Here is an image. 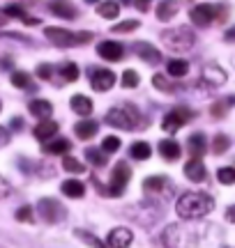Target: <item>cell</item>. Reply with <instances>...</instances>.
Instances as JSON below:
<instances>
[{
    "mask_svg": "<svg viewBox=\"0 0 235 248\" xmlns=\"http://www.w3.org/2000/svg\"><path fill=\"white\" fill-rule=\"evenodd\" d=\"M215 209V200L208 193H201V191H189V193H182L175 202V212L180 218L194 221V218H203L205 214H210Z\"/></svg>",
    "mask_w": 235,
    "mask_h": 248,
    "instance_id": "6da1fadb",
    "label": "cell"
},
{
    "mask_svg": "<svg viewBox=\"0 0 235 248\" xmlns=\"http://www.w3.org/2000/svg\"><path fill=\"white\" fill-rule=\"evenodd\" d=\"M162 42H164V46H168L171 51H189L191 46L196 44V35L191 32V28L178 26V28L164 30Z\"/></svg>",
    "mask_w": 235,
    "mask_h": 248,
    "instance_id": "7a4b0ae2",
    "label": "cell"
},
{
    "mask_svg": "<svg viewBox=\"0 0 235 248\" xmlns=\"http://www.w3.org/2000/svg\"><path fill=\"white\" fill-rule=\"evenodd\" d=\"M106 124L116 126V129H136L138 126V113L132 106H118L111 108L106 113Z\"/></svg>",
    "mask_w": 235,
    "mask_h": 248,
    "instance_id": "3957f363",
    "label": "cell"
},
{
    "mask_svg": "<svg viewBox=\"0 0 235 248\" xmlns=\"http://www.w3.org/2000/svg\"><path fill=\"white\" fill-rule=\"evenodd\" d=\"M129 177H132V168L127 166V161L116 163V168L111 172V182H109V191H106V193L113 195V198H120L122 191H125L127 182H129Z\"/></svg>",
    "mask_w": 235,
    "mask_h": 248,
    "instance_id": "277c9868",
    "label": "cell"
},
{
    "mask_svg": "<svg viewBox=\"0 0 235 248\" xmlns=\"http://www.w3.org/2000/svg\"><path fill=\"white\" fill-rule=\"evenodd\" d=\"M37 212L46 223H60L65 218V207L53 198H42L37 202Z\"/></svg>",
    "mask_w": 235,
    "mask_h": 248,
    "instance_id": "5b68a950",
    "label": "cell"
},
{
    "mask_svg": "<svg viewBox=\"0 0 235 248\" xmlns=\"http://www.w3.org/2000/svg\"><path fill=\"white\" fill-rule=\"evenodd\" d=\"M191 117H194V113H191L189 108H173L171 113H166L162 120V129L166 133H175L180 126H185V124L189 122Z\"/></svg>",
    "mask_w": 235,
    "mask_h": 248,
    "instance_id": "8992f818",
    "label": "cell"
},
{
    "mask_svg": "<svg viewBox=\"0 0 235 248\" xmlns=\"http://www.w3.org/2000/svg\"><path fill=\"white\" fill-rule=\"evenodd\" d=\"M189 18L201 28H208L215 18H217V7L212 5H196V7L189 12Z\"/></svg>",
    "mask_w": 235,
    "mask_h": 248,
    "instance_id": "52a82bcc",
    "label": "cell"
},
{
    "mask_svg": "<svg viewBox=\"0 0 235 248\" xmlns=\"http://www.w3.org/2000/svg\"><path fill=\"white\" fill-rule=\"evenodd\" d=\"M90 85L97 92H106V90H111L116 85V74L111 69H95L90 76Z\"/></svg>",
    "mask_w": 235,
    "mask_h": 248,
    "instance_id": "ba28073f",
    "label": "cell"
},
{
    "mask_svg": "<svg viewBox=\"0 0 235 248\" xmlns=\"http://www.w3.org/2000/svg\"><path fill=\"white\" fill-rule=\"evenodd\" d=\"M134 241V232L129 228H116L109 232V239H106V248H129Z\"/></svg>",
    "mask_w": 235,
    "mask_h": 248,
    "instance_id": "9c48e42d",
    "label": "cell"
},
{
    "mask_svg": "<svg viewBox=\"0 0 235 248\" xmlns=\"http://www.w3.org/2000/svg\"><path fill=\"white\" fill-rule=\"evenodd\" d=\"M44 35L53 42L55 46H72L76 44V32H69L65 28H44Z\"/></svg>",
    "mask_w": 235,
    "mask_h": 248,
    "instance_id": "30bf717a",
    "label": "cell"
},
{
    "mask_svg": "<svg viewBox=\"0 0 235 248\" xmlns=\"http://www.w3.org/2000/svg\"><path fill=\"white\" fill-rule=\"evenodd\" d=\"M164 241H166V246H171V248H189L191 246L180 225H168L166 232H164Z\"/></svg>",
    "mask_w": 235,
    "mask_h": 248,
    "instance_id": "8fae6325",
    "label": "cell"
},
{
    "mask_svg": "<svg viewBox=\"0 0 235 248\" xmlns=\"http://www.w3.org/2000/svg\"><path fill=\"white\" fill-rule=\"evenodd\" d=\"M97 53H100V58H104V60L118 62V60H122L125 48H122V44H118V42H101V44L97 46Z\"/></svg>",
    "mask_w": 235,
    "mask_h": 248,
    "instance_id": "7c38bea8",
    "label": "cell"
},
{
    "mask_svg": "<svg viewBox=\"0 0 235 248\" xmlns=\"http://www.w3.org/2000/svg\"><path fill=\"white\" fill-rule=\"evenodd\" d=\"M185 175H187L189 182H196V184H199V182L205 179L208 172H205V166H203V161L201 159H189L187 163H185Z\"/></svg>",
    "mask_w": 235,
    "mask_h": 248,
    "instance_id": "4fadbf2b",
    "label": "cell"
},
{
    "mask_svg": "<svg viewBox=\"0 0 235 248\" xmlns=\"http://www.w3.org/2000/svg\"><path fill=\"white\" fill-rule=\"evenodd\" d=\"M203 80H205L208 85L219 88V85L226 83V71L221 69V67H217V64H208V67L203 69Z\"/></svg>",
    "mask_w": 235,
    "mask_h": 248,
    "instance_id": "5bb4252c",
    "label": "cell"
},
{
    "mask_svg": "<svg viewBox=\"0 0 235 248\" xmlns=\"http://www.w3.org/2000/svg\"><path fill=\"white\" fill-rule=\"evenodd\" d=\"M187 147H189L191 159H201L205 154V150H208V140H205L203 133H191L189 140H187Z\"/></svg>",
    "mask_w": 235,
    "mask_h": 248,
    "instance_id": "9a60e30c",
    "label": "cell"
},
{
    "mask_svg": "<svg viewBox=\"0 0 235 248\" xmlns=\"http://www.w3.org/2000/svg\"><path fill=\"white\" fill-rule=\"evenodd\" d=\"M134 51H136V55H138V58H143L148 64H157V62L162 60V53H159V51H157L152 44L138 42V44L134 46Z\"/></svg>",
    "mask_w": 235,
    "mask_h": 248,
    "instance_id": "2e32d148",
    "label": "cell"
},
{
    "mask_svg": "<svg viewBox=\"0 0 235 248\" xmlns=\"http://www.w3.org/2000/svg\"><path fill=\"white\" fill-rule=\"evenodd\" d=\"M35 138L37 140H42V142H46V140H51L55 133H58V124L53 122V120H42V122L35 126Z\"/></svg>",
    "mask_w": 235,
    "mask_h": 248,
    "instance_id": "e0dca14e",
    "label": "cell"
},
{
    "mask_svg": "<svg viewBox=\"0 0 235 248\" xmlns=\"http://www.w3.org/2000/svg\"><path fill=\"white\" fill-rule=\"evenodd\" d=\"M178 12H180V2L178 0H162L157 5V18L159 21H171Z\"/></svg>",
    "mask_w": 235,
    "mask_h": 248,
    "instance_id": "ac0fdd59",
    "label": "cell"
},
{
    "mask_svg": "<svg viewBox=\"0 0 235 248\" xmlns=\"http://www.w3.org/2000/svg\"><path fill=\"white\" fill-rule=\"evenodd\" d=\"M159 154H162L166 161H178L180 159V154H182V150L173 138H164V140L159 142Z\"/></svg>",
    "mask_w": 235,
    "mask_h": 248,
    "instance_id": "d6986e66",
    "label": "cell"
},
{
    "mask_svg": "<svg viewBox=\"0 0 235 248\" xmlns=\"http://www.w3.org/2000/svg\"><path fill=\"white\" fill-rule=\"evenodd\" d=\"M97 129H100V124L95 122V120H81V122L74 126V131H76V136H79L81 140L95 138V136H97Z\"/></svg>",
    "mask_w": 235,
    "mask_h": 248,
    "instance_id": "ffe728a7",
    "label": "cell"
},
{
    "mask_svg": "<svg viewBox=\"0 0 235 248\" xmlns=\"http://www.w3.org/2000/svg\"><path fill=\"white\" fill-rule=\"evenodd\" d=\"M72 110L76 113V115H81V117H88L92 113V101L85 94H74L72 97Z\"/></svg>",
    "mask_w": 235,
    "mask_h": 248,
    "instance_id": "44dd1931",
    "label": "cell"
},
{
    "mask_svg": "<svg viewBox=\"0 0 235 248\" xmlns=\"http://www.w3.org/2000/svg\"><path fill=\"white\" fill-rule=\"evenodd\" d=\"M60 191H63L67 198H83V195H85V186H83V182H79V179H65L63 186H60Z\"/></svg>",
    "mask_w": 235,
    "mask_h": 248,
    "instance_id": "7402d4cb",
    "label": "cell"
},
{
    "mask_svg": "<svg viewBox=\"0 0 235 248\" xmlns=\"http://www.w3.org/2000/svg\"><path fill=\"white\" fill-rule=\"evenodd\" d=\"M30 113L35 117H39V120H49L51 117V113H53V106L49 104V101H44V99H35V101H30Z\"/></svg>",
    "mask_w": 235,
    "mask_h": 248,
    "instance_id": "603a6c76",
    "label": "cell"
},
{
    "mask_svg": "<svg viewBox=\"0 0 235 248\" xmlns=\"http://www.w3.org/2000/svg\"><path fill=\"white\" fill-rule=\"evenodd\" d=\"M166 71H168L171 78H182V76H187V71H189V62L187 60H171L166 64Z\"/></svg>",
    "mask_w": 235,
    "mask_h": 248,
    "instance_id": "cb8c5ba5",
    "label": "cell"
},
{
    "mask_svg": "<svg viewBox=\"0 0 235 248\" xmlns=\"http://www.w3.org/2000/svg\"><path fill=\"white\" fill-rule=\"evenodd\" d=\"M129 154H132V159H136V161H145V159H150L152 147H150L145 140H138V142H134V145L129 147Z\"/></svg>",
    "mask_w": 235,
    "mask_h": 248,
    "instance_id": "d4e9b609",
    "label": "cell"
},
{
    "mask_svg": "<svg viewBox=\"0 0 235 248\" xmlns=\"http://www.w3.org/2000/svg\"><path fill=\"white\" fill-rule=\"evenodd\" d=\"M97 14H100L101 18H118V14H120V5H118L116 0L100 2V5H97Z\"/></svg>",
    "mask_w": 235,
    "mask_h": 248,
    "instance_id": "484cf974",
    "label": "cell"
},
{
    "mask_svg": "<svg viewBox=\"0 0 235 248\" xmlns=\"http://www.w3.org/2000/svg\"><path fill=\"white\" fill-rule=\"evenodd\" d=\"M69 140H65V138H55V140H51V142H46L44 145V152L46 154H67L69 152Z\"/></svg>",
    "mask_w": 235,
    "mask_h": 248,
    "instance_id": "4316f807",
    "label": "cell"
},
{
    "mask_svg": "<svg viewBox=\"0 0 235 248\" xmlns=\"http://www.w3.org/2000/svg\"><path fill=\"white\" fill-rule=\"evenodd\" d=\"M58 74L63 76V80L74 83V80L79 78V64H74V62H63L60 69H58Z\"/></svg>",
    "mask_w": 235,
    "mask_h": 248,
    "instance_id": "83f0119b",
    "label": "cell"
},
{
    "mask_svg": "<svg viewBox=\"0 0 235 248\" xmlns=\"http://www.w3.org/2000/svg\"><path fill=\"white\" fill-rule=\"evenodd\" d=\"M168 184V179L166 177H148L143 182V188L148 191V193H159V191H164V186Z\"/></svg>",
    "mask_w": 235,
    "mask_h": 248,
    "instance_id": "f1b7e54d",
    "label": "cell"
},
{
    "mask_svg": "<svg viewBox=\"0 0 235 248\" xmlns=\"http://www.w3.org/2000/svg\"><path fill=\"white\" fill-rule=\"evenodd\" d=\"M51 12H53L55 16H63V18L76 16V9H74L72 5H67V2H53V5H51Z\"/></svg>",
    "mask_w": 235,
    "mask_h": 248,
    "instance_id": "f546056e",
    "label": "cell"
},
{
    "mask_svg": "<svg viewBox=\"0 0 235 248\" xmlns=\"http://www.w3.org/2000/svg\"><path fill=\"white\" fill-rule=\"evenodd\" d=\"M85 159L90 161L92 166H104V163H106V154H104V152L101 150H95V147H90V150H85Z\"/></svg>",
    "mask_w": 235,
    "mask_h": 248,
    "instance_id": "4dcf8cb0",
    "label": "cell"
},
{
    "mask_svg": "<svg viewBox=\"0 0 235 248\" xmlns=\"http://www.w3.org/2000/svg\"><path fill=\"white\" fill-rule=\"evenodd\" d=\"M104 154H113V152L120 150V138L118 136H106L104 140H101V147H100Z\"/></svg>",
    "mask_w": 235,
    "mask_h": 248,
    "instance_id": "1f68e13d",
    "label": "cell"
},
{
    "mask_svg": "<svg viewBox=\"0 0 235 248\" xmlns=\"http://www.w3.org/2000/svg\"><path fill=\"white\" fill-rule=\"evenodd\" d=\"M12 85L14 88H30V74H26V71H14L12 74Z\"/></svg>",
    "mask_w": 235,
    "mask_h": 248,
    "instance_id": "d6a6232c",
    "label": "cell"
},
{
    "mask_svg": "<svg viewBox=\"0 0 235 248\" xmlns=\"http://www.w3.org/2000/svg\"><path fill=\"white\" fill-rule=\"evenodd\" d=\"M228 145H231L228 136L219 133V136H215V140H212V152H215V154H224V152L228 150Z\"/></svg>",
    "mask_w": 235,
    "mask_h": 248,
    "instance_id": "836d02e7",
    "label": "cell"
},
{
    "mask_svg": "<svg viewBox=\"0 0 235 248\" xmlns=\"http://www.w3.org/2000/svg\"><path fill=\"white\" fill-rule=\"evenodd\" d=\"M63 168L67 170V172H74V175H79V172H83V163L81 161H76L74 156H65L63 159Z\"/></svg>",
    "mask_w": 235,
    "mask_h": 248,
    "instance_id": "e575fe53",
    "label": "cell"
},
{
    "mask_svg": "<svg viewBox=\"0 0 235 248\" xmlns=\"http://www.w3.org/2000/svg\"><path fill=\"white\" fill-rule=\"evenodd\" d=\"M217 179L221 182V184H235V168H219L217 170Z\"/></svg>",
    "mask_w": 235,
    "mask_h": 248,
    "instance_id": "d590c367",
    "label": "cell"
},
{
    "mask_svg": "<svg viewBox=\"0 0 235 248\" xmlns=\"http://www.w3.org/2000/svg\"><path fill=\"white\" fill-rule=\"evenodd\" d=\"M120 83H122V88H136V85H138V74H136L134 69H125V74H122V80H120Z\"/></svg>",
    "mask_w": 235,
    "mask_h": 248,
    "instance_id": "8d00e7d4",
    "label": "cell"
},
{
    "mask_svg": "<svg viewBox=\"0 0 235 248\" xmlns=\"http://www.w3.org/2000/svg\"><path fill=\"white\" fill-rule=\"evenodd\" d=\"M138 26H141L138 21H134V18H129V21L116 23V26H113V32H132V30H136Z\"/></svg>",
    "mask_w": 235,
    "mask_h": 248,
    "instance_id": "74e56055",
    "label": "cell"
},
{
    "mask_svg": "<svg viewBox=\"0 0 235 248\" xmlns=\"http://www.w3.org/2000/svg\"><path fill=\"white\" fill-rule=\"evenodd\" d=\"M17 218L18 221H23V223H33L35 221V216H33V207H21V209H18L17 212Z\"/></svg>",
    "mask_w": 235,
    "mask_h": 248,
    "instance_id": "f35d334b",
    "label": "cell"
},
{
    "mask_svg": "<svg viewBox=\"0 0 235 248\" xmlns=\"http://www.w3.org/2000/svg\"><path fill=\"white\" fill-rule=\"evenodd\" d=\"M2 14H5V16H12V18H26V12H23V7H18V5H9V7H5Z\"/></svg>",
    "mask_w": 235,
    "mask_h": 248,
    "instance_id": "ab89813d",
    "label": "cell"
},
{
    "mask_svg": "<svg viewBox=\"0 0 235 248\" xmlns=\"http://www.w3.org/2000/svg\"><path fill=\"white\" fill-rule=\"evenodd\" d=\"M12 195V186H9V182L2 175H0V200H5V198H9Z\"/></svg>",
    "mask_w": 235,
    "mask_h": 248,
    "instance_id": "60d3db41",
    "label": "cell"
},
{
    "mask_svg": "<svg viewBox=\"0 0 235 248\" xmlns=\"http://www.w3.org/2000/svg\"><path fill=\"white\" fill-rule=\"evenodd\" d=\"M37 76H39V78H44V80H49L51 76H53V67H51V64H39Z\"/></svg>",
    "mask_w": 235,
    "mask_h": 248,
    "instance_id": "b9f144b4",
    "label": "cell"
},
{
    "mask_svg": "<svg viewBox=\"0 0 235 248\" xmlns=\"http://www.w3.org/2000/svg\"><path fill=\"white\" fill-rule=\"evenodd\" d=\"M152 83H154V88H159V90H173V85L166 78H164L162 74H157V76L152 78Z\"/></svg>",
    "mask_w": 235,
    "mask_h": 248,
    "instance_id": "7bdbcfd3",
    "label": "cell"
},
{
    "mask_svg": "<svg viewBox=\"0 0 235 248\" xmlns=\"http://www.w3.org/2000/svg\"><path fill=\"white\" fill-rule=\"evenodd\" d=\"M150 2H152V0H134V5L138 12H148V9H150Z\"/></svg>",
    "mask_w": 235,
    "mask_h": 248,
    "instance_id": "ee69618b",
    "label": "cell"
},
{
    "mask_svg": "<svg viewBox=\"0 0 235 248\" xmlns=\"http://www.w3.org/2000/svg\"><path fill=\"white\" fill-rule=\"evenodd\" d=\"M7 142H9V133H7V129H2V126H0V147H5Z\"/></svg>",
    "mask_w": 235,
    "mask_h": 248,
    "instance_id": "f6af8a7d",
    "label": "cell"
},
{
    "mask_svg": "<svg viewBox=\"0 0 235 248\" xmlns=\"http://www.w3.org/2000/svg\"><path fill=\"white\" fill-rule=\"evenodd\" d=\"M224 39H226V42H235V26H233V28H228L226 35H224Z\"/></svg>",
    "mask_w": 235,
    "mask_h": 248,
    "instance_id": "bcb514c9",
    "label": "cell"
},
{
    "mask_svg": "<svg viewBox=\"0 0 235 248\" xmlns=\"http://www.w3.org/2000/svg\"><path fill=\"white\" fill-rule=\"evenodd\" d=\"M226 218H228L231 223H235V204H231V207L226 209Z\"/></svg>",
    "mask_w": 235,
    "mask_h": 248,
    "instance_id": "7dc6e473",
    "label": "cell"
},
{
    "mask_svg": "<svg viewBox=\"0 0 235 248\" xmlns=\"http://www.w3.org/2000/svg\"><path fill=\"white\" fill-rule=\"evenodd\" d=\"M23 23H26V26H39V18L37 16H26L23 18Z\"/></svg>",
    "mask_w": 235,
    "mask_h": 248,
    "instance_id": "c3c4849f",
    "label": "cell"
},
{
    "mask_svg": "<svg viewBox=\"0 0 235 248\" xmlns=\"http://www.w3.org/2000/svg\"><path fill=\"white\" fill-rule=\"evenodd\" d=\"M9 126H12V129H21V126H23V120H21V117H14Z\"/></svg>",
    "mask_w": 235,
    "mask_h": 248,
    "instance_id": "681fc988",
    "label": "cell"
},
{
    "mask_svg": "<svg viewBox=\"0 0 235 248\" xmlns=\"http://www.w3.org/2000/svg\"><path fill=\"white\" fill-rule=\"evenodd\" d=\"M85 2H100V0H85Z\"/></svg>",
    "mask_w": 235,
    "mask_h": 248,
    "instance_id": "f907efd6",
    "label": "cell"
},
{
    "mask_svg": "<svg viewBox=\"0 0 235 248\" xmlns=\"http://www.w3.org/2000/svg\"><path fill=\"white\" fill-rule=\"evenodd\" d=\"M122 2H132V0H122Z\"/></svg>",
    "mask_w": 235,
    "mask_h": 248,
    "instance_id": "816d5d0a",
    "label": "cell"
},
{
    "mask_svg": "<svg viewBox=\"0 0 235 248\" xmlns=\"http://www.w3.org/2000/svg\"><path fill=\"white\" fill-rule=\"evenodd\" d=\"M0 108H2V104H0Z\"/></svg>",
    "mask_w": 235,
    "mask_h": 248,
    "instance_id": "f5cc1de1",
    "label": "cell"
}]
</instances>
